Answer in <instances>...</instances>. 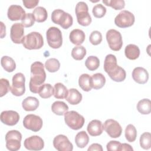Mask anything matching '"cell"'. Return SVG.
<instances>
[{
    "label": "cell",
    "mask_w": 151,
    "mask_h": 151,
    "mask_svg": "<svg viewBox=\"0 0 151 151\" xmlns=\"http://www.w3.org/2000/svg\"><path fill=\"white\" fill-rule=\"evenodd\" d=\"M45 79L46 73L44 64L40 61L33 63L31 65V78L29 83L30 91L33 93H38Z\"/></svg>",
    "instance_id": "cell-1"
},
{
    "label": "cell",
    "mask_w": 151,
    "mask_h": 151,
    "mask_svg": "<svg viewBox=\"0 0 151 151\" xmlns=\"http://www.w3.org/2000/svg\"><path fill=\"white\" fill-rule=\"evenodd\" d=\"M22 44L26 49L38 50L44 45V39L40 33L31 32L24 37Z\"/></svg>",
    "instance_id": "cell-2"
},
{
    "label": "cell",
    "mask_w": 151,
    "mask_h": 151,
    "mask_svg": "<svg viewBox=\"0 0 151 151\" xmlns=\"http://www.w3.org/2000/svg\"><path fill=\"white\" fill-rule=\"evenodd\" d=\"M51 20L54 24L60 25L64 29H68L73 25V22L72 16L60 9L52 11Z\"/></svg>",
    "instance_id": "cell-3"
},
{
    "label": "cell",
    "mask_w": 151,
    "mask_h": 151,
    "mask_svg": "<svg viewBox=\"0 0 151 151\" xmlns=\"http://www.w3.org/2000/svg\"><path fill=\"white\" fill-rule=\"evenodd\" d=\"M78 23L84 27L88 26L91 22V18L88 13V8L84 2H78L75 9Z\"/></svg>",
    "instance_id": "cell-4"
},
{
    "label": "cell",
    "mask_w": 151,
    "mask_h": 151,
    "mask_svg": "<svg viewBox=\"0 0 151 151\" xmlns=\"http://www.w3.org/2000/svg\"><path fill=\"white\" fill-rule=\"evenodd\" d=\"M64 120L66 124L73 130L81 129L84 124V118L76 111H67L64 114Z\"/></svg>",
    "instance_id": "cell-5"
},
{
    "label": "cell",
    "mask_w": 151,
    "mask_h": 151,
    "mask_svg": "<svg viewBox=\"0 0 151 151\" xmlns=\"http://www.w3.org/2000/svg\"><path fill=\"white\" fill-rule=\"evenodd\" d=\"M48 45L54 49L59 48L63 44L62 33L60 29L55 27H50L46 32Z\"/></svg>",
    "instance_id": "cell-6"
},
{
    "label": "cell",
    "mask_w": 151,
    "mask_h": 151,
    "mask_svg": "<svg viewBox=\"0 0 151 151\" xmlns=\"http://www.w3.org/2000/svg\"><path fill=\"white\" fill-rule=\"evenodd\" d=\"M21 133L16 130H10L5 135L6 147L11 151L18 150L21 147Z\"/></svg>",
    "instance_id": "cell-7"
},
{
    "label": "cell",
    "mask_w": 151,
    "mask_h": 151,
    "mask_svg": "<svg viewBox=\"0 0 151 151\" xmlns=\"http://www.w3.org/2000/svg\"><path fill=\"white\" fill-rule=\"evenodd\" d=\"M106 40L110 48L114 51H119L123 45L122 37L120 32L116 29H111L106 32Z\"/></svg>",
    "instance_id": "cell-8"
},
{
    "label": "cell",
    "mask_w": 151,
    "mask_h": 151,
    "mask_svg": "<svg viewBox=\"0 0 151 151\" xmlns=\"http://www.w3.org/2000/svg\"><path fill=\"white\" fill-rule=\"evenodd\" d=\"M12 84L11 87V93L15 96H21L25 91L24 75L21 73H16L12 79Z\"/></svg>",
    "instance_id": "cell-9"
},
{
    "label": "cell",
    "mask_w": 151,
    "mask_h": 151,
    "mask_svg": "<svg viewBox=\"0 0 151 151\" xmlns=\"http://www.w3.org/2000/svg\"><path fill=\"white\" fill-rule=\"evenodd\" d=\"M134 15L130 11L123 10L116 17L114 24L120 28H127L132 26L134 22Z\"/></svg>",
    "instance_id": "cell-10"
},
{
    "label": "cell",
    "mask_w": 151,
    "mask_h": 151,
    "mask_svg": "<svg viewBox=\"0 0 151 151\" xmlns=\"http://www.w3.org/2000/svg\"><path fill=\"white\" fill-rule=\"evenodd\" d=\"M42 119L35 114H29L27 115L23 120V125L27 129L34 132H38L42 127Z\"/></svg>",
    "instance_id": "cell-11"
},
{
    "label": "cell",
    "mask_w": 151,
    "mask_h": 151,
    "mask_svg": "<svg viewBox=\"0 0 151 151\" xmlns=\"http://www.w3.org/2000/svg\"><path fill=\"white\" fill-rule=\"evenodd\" d=\"M103 129L109 136L112 138H117L122 134V128L120 124L113 119L106 120L104 123Z\"/></svg>",
    "instance_id": "cell-12"
},
{
    "label": "cell",
    "mask_w": 151,
    "mask_h": 151,
    "mask_svg": "<svg viewBox=\"0 0 151 151\" xmlns=\"http://www.w3.org/2000/svg\"><path fill=\"white\" fill-rule=\"evenodd\" d=\"M53 146L58 151H71L73 146L68 137L63 134H58L53 140Z\"/></svg>",
    "instance_id": "cell-13"
},
{
    "label": "cell",
    "mask_w": 151,
    "mask_h": 151,
    "mask_svg": "<svg viewBox=\"0 0 151 151\" xmlns=\"http://www.w3.org/2000/svg\"><path fill=\"white\" fill-rule=\"evenodd\" d=\"M24 146L29 150H41L44 148V142L41 137L34 135L25 139Z\"/></svg>",
    "instance_id": "cell-14"
},
{
    "label": "cell",
    "mask_w": 151,
    "mask_h": 151,
    "mask_svg": "<svg viewBox=\"0 0 151 151\" xmlns=\"http://www.w3.org/2000/svg\"><path fill=\"white\" fill-rule=\"evenodd\" d=\"M24 28L21 23H15L11 28L10 37L15 44H21L24 37Z\"/></svg>",
    "instance_id": "cell-15"
},
{
    "label": "cell",
    "mask_w": 151,
    "mask_h": 151,
    "mask_svg": "<svg viewBox=\"0 0 151 151\" xmlns=\"http://www.w3.org/2000/svg\"><path fill=\"white\" fill-rule=\"evenodd\" d=\"M0 119L2 123L8 126H14L19 122V115L14 110H5L1 113Z\"/></svg>",
    "instance_id": "cell-16"
},
{
    "label": "cell",
    "mask_w": 151,
    "mask_h": 151,
    "mask_svg": "<svg viewBox=\"0 0 151 151\" xmlns=\"http://www.w3.org/2000/svg\"><path fill=\"white\" fill-rule=\"evenodd\" d=\"M25 11L20 5H12L8 9L7 16L11 21H18L22 19L25 15Z\"/></svg>",
    "instance_id": "cell-17"
},
{
    "label": "cell",
    "mask_w": 151,
    "mask_h": 151,
    "mask_svg": "<svg viewBox=\"0 0 151 151\" xmlns=\"http://www.w3.org/2000/svg\"><path fill=\"white\" fill-rule=\"evenodd\" d=\"M132 76L133 80L140 84L146 83L149 80V73L147 71L141 67L134 68L132 71Z\"/></svg>",
    "instance_id": "cell-18"
},
{
    "label": "cell",
    "mask_w": 151,
    "mask_h": 151,
    "mask_svg": "<svg viewBox=\"0 0 151 151\" xmlns=\"http://www.w3.org/2000/svg\"><path fill=\"white\" fill-rule=\"evenodd\" d=\"M103 125L102 122L99 120H91L87 126V130L91 136H97L100 135L103 131Z\"/></svg>",
    "instance_id": "cell-19"
},
{
    "label": "cell",
    "mask_w": 151,
    "mask_h": 151,
    "mask_svg": "<svg viewBox=\"0 0 151 151\" xmlns=\"http://www.w3.org/2000/svg\"><path fill=\"white\" fill-rule=\"evenodd\" d=\"M86 35L83 31L80 29H74L72 30L69 35V38L73 44L76 45H80L85 40Z\"/></svg>",
    "instance_id": "cell-20"
},
{
    "label": "cell",
    "mask_w": 151,
    "mask_h": 151,
    "mask_svg": "<svg viewBox=\"0 0 151 151\" xmlns=\"http://www.w3.org/2000/svg\"><path fill=\"white\" fill-rule=\"evenodd\" d=\"M22 106L25 111H34L39 106V100L35 97H27L22 101Z\"/></svg>",
    "instance_id": "cell-21"
},
{
    "label": "cell",
    "mask_w": 151,
    "mask_h": 151,
    "mask_svg": "<svg viewBox=\"0 0 151 151\" xmlns=\"http://www.w3.org/2000/svg\"><path fill=\"white\" fill-rule=\"evenodd\" d=\"M117 58L114 55L108 54L104 61V70L107 73L112 72L117 66Z\"/></svg>",
    "instance_id": "cell-22"
},
{
    "label": "cell",
    "mask_w": 151,
    "mask_h": 151,
    "mask_svg": "<svg viewBox=\"0 0 151 151\" xmlns=\"http://www.w3.org/2000/svg\"><path fill=\"white\" fill-rule=\"evenodd\" d=\"M65 100L72 105L80 103L82 100V94L76 88H70Z\"/></svg>",
    "instance_id": "cell-23"
},
{
    "label": "cell",
    "mask_w": 151,
    "mask_h": 151,
    "mask_svg": "<svg viewBox=\"0 0 151 151\" xmlns=\"http://www.w3.org/2000/svg\"><path fill=\"white\" fill-rule=\"evenodd\" d=\"M126 57L131 60H136L140 55L139 48L134 44H129L124 49Z\"/></svg>",
    "instance_id": "cell-24"
},
{
    "label": "cell",
    "mask_w": 151,
    "mask_h": 151,
    "mask_svg": "<svg viewBox=\"0 0 151 151\" xmlns=\"http://www.w3.org/2000/svg\"><path fill=\"white\" fill-rule=\"evenodd\" d=\"M108 75L112 80L116 82H122L125 80L126 73L123 68L117 65V67L112 72L108 74Z\"/></svg>",
    "instance_id": "cell-25"
},
{
    "label": "cell",
    "mask_w": 151,
    "mask_h": 151,
    "mask_svg": "<svg viewBox=\"0 0 151 151\" xmlns=\"http://www.w3.org/2000/svg\"><path fill=\"white\" fill-rule=\"evenodd\" d=\"M91 81L92 88L95 90L101 88L105 84L106 78L101 73L94 74L91 77Z\"/></svg>",
    "instance_id": "cell-26"
},
{
    "label": "cell",
    "mask_w": 151,
    "mask_h": 151,
    "mask_svg": "<svg viewBox=\"0 0 151 151\" xmlns=\"http://www.w3.org/2000/svg\"><path fill=\"white\" fill-rule=\"evenodd\" d=\"M51 110L55 114L63 116L68 110V106L64 101H56L52 104Z\"/></svg>",
    "instance_id": "cell-27"
},
{
    "label": "cell",
    "mask_w": 151,
    "mask_h": 151,
    "mask_svg": "<svg viewBox=\"0 0 151 151\" xmlns=\"http://www.w3.org/2000/svg\"><path fill=\"white\" fill-rule=\"evenodd\" d=\"M80 87L85 91H89L92 88L91 77L88 74H81L78 78Z\"/></svg>",
    "instance_id": "cell-28"
},
{
    "label": "cell",
    "mask_w": 151,
    "mask_h": 151,
    "mask_svg": "<svg viewBox=\"0 0 151 151\" xmlns=\"http://www.w3.org/2000/svg\"><path fill=\"white\" fill-rule=\"evenodd\" d=\"M137 110L142 114H149L151 111V101L148 99L140 100L137 104Z\"/></svg>",
    "instance_id": "cell-29"
},
{
    "label": "cell",
    "mask_w": 151,
    "mask_h": 151,
    "mask_svg": "<svg viewBox=\"0 0 151 151\" xmlns=\"http://www.w3.org/2000/svg\"><path fill=\"white\" fill-rule=\"evenodd\" d=\"M54 96L58 99H66L68 91L67 87L61 83H57L54 85Z\"/></svg>",
    "instance_id": "cell-30"
},
{
    "label": "cell",
    "mask_w": 151,
    "mask_h": 151,
    "mask_svg": "<svg viewBox=\"0 0 151 151\" xmlns=\"http://www.w3.org/2000/svg\"><path fill=\"white\" fill-rule=\"evenodd\" d=\"M1 64L3 68L8 73L14 71L16 68L15 61L11 57L5 55L1 58Z\"/></svg>",
    "instance_id": "cell-31"
},
{
    "label": "cell",
    "mask_w": 151,
    "mask_h": 151,
    "mask_svg": "<svg viewBox=\"0 0 151 151\" xmlns=\"http://www.w3.org/2000/svg\"><path fill=\"white\" fill-rule=\"evenodd\" d=\"M89 142V137L85 131L78 132L75 137V143L79 148H84Z\"/></svg>",
    "instance_id": "cell-32"
},
{
    "label": "cell",
    "mask_w": 151,
    "mask_h": 151,
    "mask_svg": "<svg viewBox=\"0 0 151 151\" xmlns=\"http://www.w3.org/2000/svg\"><path fill=\"white\" fill-rule=\"evenodd\" d=\"M32 15L35 21L38 22H42L46 21L48 17L47 11L45 8L42 6H38L33 11Z\"/></svg>",
    "instance_id": "cell-33"
},
{
    "label": "cell",
    "mask_w": 151,
    "mask_h": 151,
    "mask_svg": "<svg viewBox=\"0 0 151 151\" xmlns=\"http://www.w3.org/2000/svg\"><path fill=\"white\" fill-rule=\"evenodd\" d=\"M38 94L42 99H48L54 95V88L50 84H43L40 88Z\"/></svg>",
    "instance_id": "cell-34"
},
{
    "label": "cell",
    "mask_w": 151,
    "mask_h": 151,
    "mask_svg": "<svg viewBox=\"0 0 151 151\" xmlns=\"http://www.w3.org/2000/svg\"><path fill=\"white\" fill-rule=\"evenodd\" d=\"M44 67L49 72L55 73L60 69V63L57 59L52 58L47 60L45 61Z\"/></svg>",
    "instance_id": "cell-35"
},
{
    "label": "cell",
    "mask_w": 151,
    "mask_h": 151,
    "mask_svg": "<svg viewBox=\"0 0 151 151\" xmlns=\"http://www.w3.org/2000/svg\"><path fill=\"white\" fill-rule=\"evenodd\" d=\"M85 47L81 45L75 47L71 51V56L76 60H81L86 55Z\"/></svg>",
    "instance_id": "cell-36"
},
{
    "label": "cell",
    "mask_w": 151,
    "mask_h": 151,
    "mask_svg": "<svg viewBox=\"0 0 151 151\" xmlns=\"http://www.w3.org/2000/svg\"><path fill=\"white\" fill-rule=\"evenodd\" d=\"M100 65V60L96 56H89L85 61V65L90 71L97 70Z\"/></svg>",
    "instance_id": "cell-37"
},
{
    "label": "cell",
    "mask_w": 151,
    "mask_h": 151,
    "mask_svg": "<svg viewBox=\"0 0 151 151\" xmlns=\"http://www.w3.org/2000/svg\"><path fill=\"white\" fill-rule=\"evenodd\" d=\"M125 137L129 142H133L136 140L137 137V130L133 124H128L125 129Z\"/></svg>",
    "instance_id": "cell-38"
},
{
    "label": "cell",
    "mask_w": 151,
    "mask_h": 151,
    "mask_svg": "<svg viewBox=\"0 0 151 151\" xmlns=\"http://www.w3.org/2000/svg\"><path fill=\"white\" fill-rule=\"evenodd\" d=\"M140 145L143 149L148 150L151 147V134L149 132L143 133L140 137Z\"/></svg>",
    "instance_id": "cell-39"
},
{
    "label": "cell",
    "mask_w": 151,
    "mask_h": 151,
    "mask_svg": "<svg viewBox=\"0 0 151 151\" xmlns=\"http://www.w3.org/2000/svg\"><path fill=\"white\" fill-rule=\"evenodd\" d=\"M103 2L107 6H111L115 10L122 9L125 6V2L123 0H103Z\"/></svg>",
    "instance_id": "cell-40"
},
{
    "label": "cell",
    "mask_w": 151,
    "mask_h": 151,
    "mask_svg": "<svg viewBox=\"0 0 151 151\" xmlns=\"http://www.w3.org/2000/svg\"><path fill=\"white\" fill-rule=\"evenodd\" d=\"M92 12L94 17L100 18L104 17L106 13V8L101 4H98L93 6Z\"/></svg>",
    "instance_id": "cell-41"
},
{
    "label": "cell",
    "mask_w": 151,
    "mask_h": 151,
    "mask_svg": "<svg viewBox=\"0 0 151 151\" xmlns=\"http://www.w3.org/2000/svg\"><path fill=\"white\" fill-rule=\"evenodd\" d=\"M11 90L9 82L7 79L1 78L0 80V97H3Z\"/></svg>",
    "instance_id": "cell-42"
},
{
    "label": "cell",
    "mask_w": 151,
    "mask_h": 151,
    "mask_svg": "<svg viewBox=\"0 0 151 151\" xmlns=\"http://www.w3.org/2000/svg\"><path fill=\"white\" fill-rule=\"evenodd\" d=\"M89 41L94 45H97L102 41V35L98 31H93L89 37Z\"/></svg>",
    "instance_id": "cell-43"
},
{
    "label": "cell",
    "mask_w": 151,
    "mask_h": 151,
    "mask_svg": "<svg viewBox=\"0 0 151 151\" xmlns=\"http://www.w3.org/2000/svg\"><path fill=\"white\" fill-rule=\"evenodd\" d=\"M34 17L31 13H27L24 17L21 19V24L24 27H31L34 24L35 22Z\"/></svg>",
    "instance_id": "cell-44"
},
{
    "label": "cell",
    "mask_w": 151,
    "mask_h": 151,
    "mask_svg": "<svg viewBox=\"0 0 151 151\" xmlns=\"http://www.w3.org/2000/svg\"><path fill=\"white\" fill-rule=\"evenodd\" d=\"M122 143L119 141L111 140L106 146L107 150L108 151H121Z\"/></svg>",
    "instance_id": "cell-45"
},
{
    "label": "cell",
    "mask_w": 151,
    "mask_h": 151,
    "mask_svg": "<svg viewBox=\"0 0 151 151\" xmlns=\"http://www.w3.org/2000/svg\"><path fill=\"white\" fill-rule=\"evenodd\" d=\"M22 3L25 7L28 9H32L35 7L39 3L38 0H23Z\"/></svg>",
    "instance_id": "cell-46"
},
{
    "label": "cell",
    "mask_w": 151,
    "mask_h": 151,
    "mask_svg": "<svg viewBox=\"0 0 151 151\" xmlns=\"http://www.w3.org/2000/svg\"><path fill=\"white\" fill-rule=\"evenodd\" d=\"M87 150L88 151H93V150L103 151V147L99 143H93L89 146Z\"/></svg>",
    "instance_id": "cell-47"
},
{
    "label": "cell",
    "mask_w": 151,
    "mask_h": 151,
    "mask_svg": "<svg viewBox=\"0 0 151 151\" xmlns=\"http://www.w3.org/2000/svg\"><path fill=\"white\" fill-rule=\"evenodd\" d=\"M122 150H129V151H133V149L132 147L127 143H122L121 146V151Z\"/></svg>",
    "instance_id": "cell-48"
},
{
    "label": "cell",
    "mask_w": 151,
    "mask_h": 151,
    "mask_svg": "<svg viewBox=\"0 0 151 151\" xmlns=\"http://www.w3.org/2000/svg\"><path fill=\"white\" fill-rule=\"evenodd\" d=\"M1 38H3L6 35V27L2 22H1Z\"/></svg>",
    "instance_id": "cell-49"
}]
</instances>
